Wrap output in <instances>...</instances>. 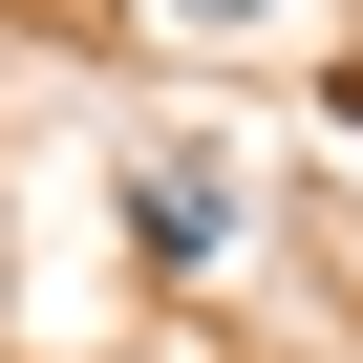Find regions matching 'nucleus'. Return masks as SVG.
Returning a JSON list of instances; mask_svg holds the SVG:
<instances>
[{"mask_svg":"<svg viewBox=\"0 0 363 363\" xmlns=\"http://www.w3.org/2000/svg\"><path fill=\"white\" fill-rule=\"evenodd\" d=\"M128 235H150L171 278H214V257H235V171H214V150H150V171H128Z\"/></svg>","mask_w":363,"mask_h":363,"instance_id":"1","label":"nucleus"},{"mask_svg":"<svg viewBox=\"0 0 363 363\" xmlns=\"http://www.w3.org/2000/svg\"><path fill=\"white\" fill-rule=\"evenodd\" d=\"M193 22H278V0H193Z\"/></svg>","mask_w":363,"mask_h":363,"instance_id":"2","label":"nucleus"}]
</instances>
